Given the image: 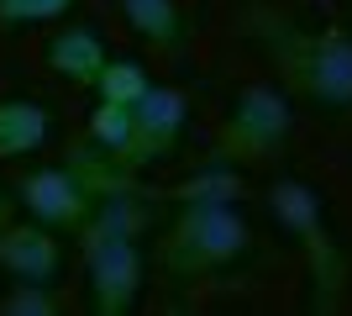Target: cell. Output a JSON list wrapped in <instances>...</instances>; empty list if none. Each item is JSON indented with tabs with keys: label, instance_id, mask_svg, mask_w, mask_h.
<instances>
[{
	"label": "cell",
	"instance_id": "cell-1",
	"mask_svg": "<svg viewBox=\"0 0 352 316\" xmlns=\"http://www.w3.org/2000/svg\"><path fill=\"white\" fill-rule=\"evenodd\" d=\"M147 200L153 190L142 185H121L100 206L85 216V227L74 232L79 253H85V280H89V311L95 316H126L142 301V232H147Z\"/></svg>",
	"mask_w": 352,
	"mask_h": 316
},
{
	"label": "cell",
	"instance_id": "cell-2",
	"mask_svg": "<svg viewBox=\"0 0 352 316\" xmlns=\"http://www.w3.org/2000/svg\"><path fill=\"white\" fill-rule=\"evenodd\" d=\"M248 37L268 53L274 74L284 90L310 101L326 116H347L352 111V32L342 27H300L279 11H252Z\"/></svg>",
	"mask_w": 352,
	"mask_h": 316
},
{
	"label": "cell",
	"instance_id": "cell-3",
	"mask_svg": "<svg viewBox=\"0 0 352 316\" xmlns=\"http://www.w3.org/2000/svg\"><path fill=\"white\" fill-rule=\"evenodd\" d=\"M252 258V227L236 200H174V222L163 227L153 264L174 285H200Z\"/></svg>",
	"mask_w": 352,
	"mask_h": 316
},
{
	"label": "cell",
	"instance_id": "cell-4",
	"mask_svg": "<svg viewBox=\"0 0 352 316\" xmlns=\"http://www.w3.org/2000/svg\"><path fill=\"white\" fill-rule=\"evenodd\" d=\"M121 185H137V169L105 158L100 148H79L69 153V164H47V169H27L21 185H16V200L32 222L53 227V232H79L85 216L100 206V196L121 190Z\"/></svg>",
	"mask_w": 352,
	"mask_h": 316
},
{
	"label": "cell",
	"instance_id": "cell-5",
	"mask_svg": "<svg viewBox=\"0 0 352 316\" xmlns=\"http://www.w3.org/2000/svg\"><path fill=\"white\" fill-rule=\"evenodd\" d=\"M268 211L274 222L300 242L305 253V269H310V306L316 311H331L347 290V253H342L337 232L326 227V206L316 196V185L305 180H274L268 185Z\"/></svg>",
	"mask_w": 352,
	"mask_h": 316
},
{
	"label": "cell",
	"instance_id": "cell-6",
	"mask_svg": "<svg viewBox=\"0 0 352 316\" xmlns=\"http://www.w3.org/2000/svg\"><path fill=\"white\" fill-rule=\"evenodd\" d=\"M294 132V105L279 85H248V90H236L232 105H226V116H221V132H216V164H263L274 153H284Z\"/></svg>",
	"mask_w": 352,
	"mask_h": 316
},
{
	"label": "cell",
	"instance_id": "cell-7",
	"mask_svg": "<svg viewBox=\"0 0 352 316\" xmlns=\"http://www.w3.org/2000/svg\"><path fill=\"white\" fill-rule=\"evenodd\" d=\"M0 269L27 285H58L63 274V232L32 222V216H11L0 222Z\"/></svg>",
	"mask_w": 352,
	"mask_h": 316
},
{
	"label": "cell",
	"instance_id": "cell-8",
	"mask_svg": "<svg viewBox=\"0 0 352 316\" xmlns=\"http://www.w3.org/2000/svg\"><path fill=\"white\" fill-rule=\"evenodd\" d=\"M132 111H137V169H153L179 148V137L190 127V95L179 85H153Z\"/></svg>",
	"mask_w": 352,
	"mask_h": 316
},
{
	"label": "cell",
	"instance_id": "cell-9",
	"mask_svg": "<svg viewBox=\"0 0 352 316\" xmlns=\"http://www.w3.org/2000/svg\"><path fill=\"white\" fill-rule=\"evenodd\" d=\"M53 105L32 95H6L0 101V158H27V153L53 143Z\"/></svg>",
	"mask_w": 352,
	"mask_h": 316
},
{
	"label": "cell",
	"instance_id": "cell-10",
	"mask_svg": "<svg viewBox=\"0 0 352 316\" xmlns=\"http://www.w3.org/2000/svg\"><path fill=\"white\" fill-rule=\"evenodd\" d=\"M105 59H111V53H105L95 27H63V32H53L47 48H43V63L58 79H69V85H95Z\"/></svg>",
	"mask_w": 352,
	"mask_h": 316
},
{
	"label": "cell",
	"instance_id": "cell-11",
	"mask_svg": "<svg viewBox=\"0 0 352 316\" xmlns=\"http://www.w3.org/2000/svg\"><path fill=\"white\" fill-rule=\"evenodd\" d=\"M116 11L126 16V27L142 37L147 48H158V53H179L184 48V11H179V0H116Z\"/></svg>",
	"mask_w": 352,
	"mask_h": 316
},
{
	"label": "cell",
	"instance_id": "cell-12",
	"mask_svg": "<svg viewBox=\"0 0 352 316\" xmlns=\"http://www.w3.org/2000/svg\"><path fill=\"white\" fill-rule=\"evenodd\" d=\"M85 143L100 148L105 158L137 169V111L132 105H116V101H95V111L85 121Z\"/></svg>",
	"mask_w": 352,
	"mask_h": 316
},
{
	"label": "cell",
	"instance_id": "cell-13",
	"mask_svg": "<svg viewBox=\"0 0 352 316\" xmlns=\"http://www.w3.org/2000/svg\"><path fill=\"white\" fill-rule=\"evenodd\" d=\"M147 90H153V74H147L137 59H105L100 79H95V95H100V101H116V105H137Z\"/></svg>",
	"mask_w": 352,
	"mask_h": 316
},
{
	"label": "cell",
	"instance_id": "cell-14",
	"mask_svg": "<svg viewBox=\"0 0 352 316\" xmlns=\"http://www.w3.org/2000/svg\"><path fill=\"white\" fill-rule=\"evenodd\" d=\"M63 301L53 285H27V280H16L6 295H0V316H58Z\"/></svg>",
	"mask_w": 352,
	"mask_h": 316
},
{
	"label": "cell",
	"instance_id": "cell-15",
	"mask_svg": "<svg viewBox=\"0 0 352 316\" xmlns=\"http://www.w3.org/2000/svg\"><path fill=\"white\" fill-rule=\"evenodd\" d=\"M74 11V0H0V27H43Z\"/></svg>",
	"mask_w": 352,
	"mask_h": 316
},
{
	"label": "cell",
	"instance_id": "cell-16",
	"mask_svg": "<svg viewBox=\"0 0 352 316\" xmlns=\"http://www.w3.org/2000/svg\"><path fill=\"white\" fill-rule=\"evenodd\" d=\"M16 211H21V200H16L11 190H6V185H0V222H11Z\"/></svg>",
	"mask_w": 352,
	"mask_h": 316
}]
</instances>
